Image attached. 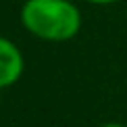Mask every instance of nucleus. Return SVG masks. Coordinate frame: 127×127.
Returning <instances> with one entry per match:
<instances>
[{"label": "nucleus", "mask_w": 127, "mask_h": 127, "mask_svg": "<svg viewBox=\"0 0 127 127\" xmlns=\"http://www.w3.org/2000/svg\"><path fill=\"white\" fill-rule=\"evenodd\" d=\"M100 127H127V125L117 123V121H110V123H104V125H100Z\"/></svg>", "instance_id": "nucleus-4"}, {"label": "nucleus", "mask_w": 127, "mask_h": 127, "mask_svg": "<svg viewBox=\"0 0 127 127\" xmlns=\"http://www.w3.org/2000/svg\"><path fill=\"white\" fill-rule=\"evenodd\" d=\"M92 4H113V2H119V0H88Z\"/></svg>", "instance_id": "nucleus-3"}, {"label": "nucleus", "mask_w": 127, "mask_h": 127, "mask_svg": "<svg viewBox=\"0 0 127 127\" xmlns=\"http://www.w3.org/2000/svg\"><path fill=\"white\" fill-rule=\"evenodd\" d=\"M23 54L8 38L0 35V88H8L23 75Z\"/></svg>", "instance_id": "nucleus-2"}, {"label": "nucleus", "mask_w": 127, "mask_h": 127, "mask_svg": "<svg viewBox=\"0 0 127 127\" xmlns=\"http://www.w3.org/2000/svg\"><path fill=\"white\" fill-rule=\"evenodd\" d=\"M21 23L40 40L67 42L81 29V13L71 0H25Z\"/></svg>", "instance_id": "nucleus-1"}]
</instances>
